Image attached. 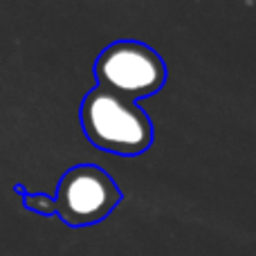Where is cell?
<instances>
[{
  "label": "cell",
  "instance_id": "cell-1",
  "mask_svg": "<svg viewBox=\"0 0 256 256\" xmlns=\"http://www.w3.org/2000/svg\"><path fill=\"white\" fill-rule=\"evenodd\" d=\"M81 124L90 144L117 155H140L153 142V126L130 99L94 88L81 104Z\"/></svg>",
  "mask_w": 256,
  "mask_h": 256
},
{
  "label": "cell",
  "instance_id": "cell-2",
  "mask_svg": "<svg viewBox=\"0 0 256 256\" xmlns=\"http://www.w3.org/2000/svg\"><path fill=\"white\" fill-rule=\"evenodd\" d=\"M94 74L99 88L132 102V97L158 92L166 81V68L148 45L137 40H117L97 58Z\"/></svg>",
  "mask_w": 256,
  "mask_h": 256
},
{
  "label": "cell",
  "instance_id": "cell-4",
  "mask_svg": "<svg viewBox=\"0 0 256 256\" xmlns=\"http://www.w3.org/2000/svg\"><path fill=\"white\" fill-rule=\"evenodd\" d=\"M27 207H32L34 212L52 214L54 212V200L45 198V196H30V198H27Z\"/></svg>",
  "mask_w": 256,
  "mask_h": 256
},
{
  "label": "cell",
  "instance_id": "cell-3",
  "mask_svg": "<svg viewBox=\"0 0 256 256\" xmlns=\"http://www.w3.org/2000/svg\"><path fill=\"white\" fill-rule=\"evenodd\" d=\"M120 189L106 171L92 164L74 166L61 178L54 198V212L72 227L99 222L117 207Z\"/></svg>",
  "mask_w": 256,
  "mask_h": 256
}]
</instances>
